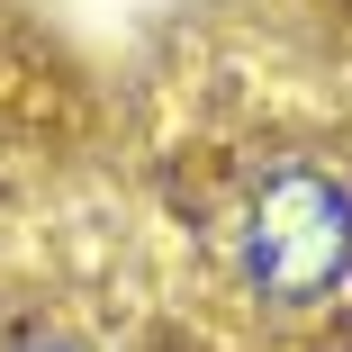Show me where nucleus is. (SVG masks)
<instances>
[{
	"label": "nucleus",
	"mask_w": 352,
	"mask_h": 352,
	"mask_svg": "<svg viewBox=\"0 0 352 352\" xmlns=\"http://www.w3.org/2000/svg\"><path fill=\"white\" fill-rule=\"evenodd\" d=\"M235 262H244L253 289L280 298V307L325 298L343 280V262H352V190L325 163H307V154L280 163L235 208Z\"/></svg>",
	"instance_id": "nucleus-1"
},
{
	"label": "nucleus",
	"mask_w": 352,
	"mask_h": 352,
	"mask_svg": "<svg viewBox=\"0 0 352 352\" xmlns=\"http://www.w3.org/2000/svg\"><path fill=\"white\" fill-rule=\"evenodd\" d=\"M19 352H82V343H19Z\"/></svg>",
	"instance_id": "nucleus-2"
}]
</instances>
